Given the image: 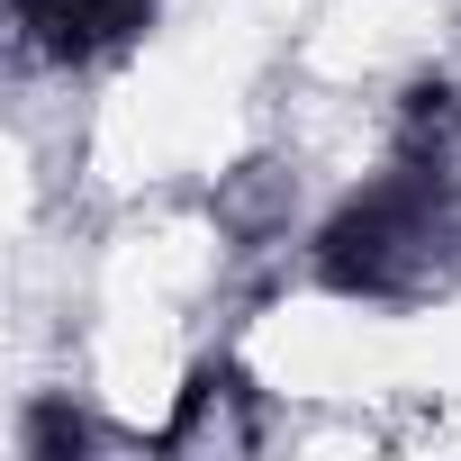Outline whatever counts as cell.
Returning a JSON list of instances; mask_svg holds the SVG:
<instances>
[{"instance_id": "cell-1", "label": "cell", "mask_w": 461, "mask_h": 461, "mask_svg": "<svg viewBox=\"0 0 461 461\" xmlns=\"http://www.w3.org/2000/svg\"><path fill=\"white\" fill-rule=\"evenodd\" d=\"M452 245V190H443V163H416L371 181L362 199H344L317 236V281L344 290V299H398L416 290Z\"/></svg>"}, {"instance_id": "cell-2", "label": "cell", "mask_w": 461, "mask_h": 461, "mask_svg": "<svg viewBox=\"0 0 461 461\" xmlns=\"http://www.w3.org/2000/svg\"><path fill=\"white\" fill-rule=\"evenodd\" d=\"M145 19H154V0H19L28 46L55 55V64H91V55L127 46Z\"/></svg>"}, {"instance_id": "cell-3", "label": "cell", "mask_w": 461, "mask_h": 461, "mask_svg": "<svg viewBox=\"0 0 461 461\" xmlns=\"http://www.w3.org/2000/svg\"><path fill=\"white\" fill-rule=\"evenodd\" d=\"M461 136V91L443 82V73H425V82H407V100H398V145L416 154V163H443V145Z\"/></svg>"}, {"instance_id": "cell-4", "label": "cell", "mask_w": 461, "mask_h": 461, "mask_svg": "<svg viewBox=\"0 0 461 461\" xmlns=\"http://www.w3.org/2000/svg\"><path fill=\"white\" fill-rule=\"evenodd\" d=\"M82 443H91V425H82L73 407H37V416H28V452H37V461H64V452H82Z\"/></svg>"}]
</instances>
